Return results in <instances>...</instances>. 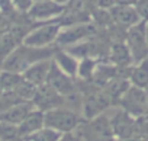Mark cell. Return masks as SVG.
Wrapping results in <instances>:
<instances>
[{"instance_id":"836d02e7","label":"cell","mask_w":148,"mask_h":141,"mask_svg":"<svg viewBox=\"0 0 148 141\" xmlns=\"http://www.w3.org/2000/svg\"><path fill=\"white\" fill-rule=\"evenodd\" d=\"M5 93V89H3V86H2V83H0V96H2Z\"/></svg>"},{"instance_id":"ffe728a7","label":"cell","mask_w":148,"mask_h":141,"mask_svg":"<svg viewBox=\"0 0 148 141\" xmlns=\"http://www.w3.org/2000/svg\"><path fill=\"white\" fill-rule=\"evenodd\" d=\"M23 74L21 73H13V72H0V83H2L5 92H13L22 82H23Z\"/></svg>"},{"instance_id":"f546056e","label":"cell","mask_w":148,"mask_h":141,"mask_svg":"<svg viewBox=\"0 0 148 141\" xmlns=\"http://www.w3.org/2000/svg\"><path fill=\"white\" fill-rule=\"evenodd\" d=\"M10 28V18L0 13V31H8Z\"/></svg>"},{"instance_id":"8fae6325","label":"cell","mask_w":148,"mask_h":141,"mask_svg":"<svg viewBox=\"0 0 148 141\" xmlns=\"http://www.w3.org/2000/svg\"><path fill=\"white\" fill-rule=\"evenodd\" d=\"M119 103L125 108L126 112L129 113H141L147 108L148 103V96L144 89H138L135 86H131L126 93L122 96Z\"/></svg>"},{"instance_id":"7c38bea8","label":"cell","mask_w":148,"mask_h":141,"mask_svg":"<svg viewBox=\"0 0 148 141\" xmlns=\"http://www.w3.org/2000/svg\"><path fill=\"white\" fill-rule=\"evenodd\" d=\"M51 64H52V58L35 63L34 65H31L23 73V79L26 82L35 85L36 87H39L42 85H47L48 74H49V70H51Z\"/></svg>"},{"instance_id":"cb8c5ba5","label":"cell","mask_w":148,"mask_h":141,"mask_svg":"<svg viewBox=\"0 0 148 141\" xmlns=\"http://www.w3.org/2000/svg\"><path fill=\"white\" fill-rule=\"evenodd\" d=\"M36 90H38V87H36L35 85H32V83L23 80L13 92H15L23 102H31V103H32V100H34V98H35V95H36Z\"/></svg>"},{"instance_id":"8992f818","label":"cell","mask_w":148,"mask_h":141,"mask_svg":"<svg viewBox=\"0 0 148 141\" xmlns=\"http://www.w3.org/2000/svg\"><path fill=\"white\" fill-rule=\"evenodd\" d=\"M97 32H99V29L92 22L74 25V26H68V28H61L55 44L58 47H71V45H76L79 42L93 38Z\"/></svg>"},{"instance_id":"d6a6232c","label":"cell","mask_w":148,"mask_h":141,"mask_svg":"<svg viewBox=\"0 0 148 141\" xmlns=\"http://www.w3.org/2000/svg\"><path fill=\"white\" fill-rule=\"evenodd\" d=\"M145 35H147V42H148V22L145 25Z\"/></svg>"},{"instance_id":"d590c367","label":"cell","mask_w":148,"mask_h":141,"mask_svg":"<svg viewBox=\"0 0 148 141\" xmlns=\"http://www.w3.org/2000/svg\"><path fill=\"white\" fill-rule=\"evenodd\" d=\"M34 3H36V2H44V0H32Z\"/></svg>"},{"instance_id":"d6986e66","label":"cell","mask_w":148,"mask_h":141,"mask_svg":"<svg viewBox=\"0 0 148 141\" xmlns=\"http://www.w3.org/2000/svg\"><path fill=\"white\" fill-rule=\"evenodd\" d=\"M99 63L100 61L99 60H95V58H83L79 63V68H77L79 79H82L83 82H90Z\"/></svg>"},{"instance_id":"ac0fdd59","label":"cell","mask_w":148,"mask_h":141,"mask_svg":"<svg viewBox=\"0 0 148 141\" xmlns=\"http://www.w3.org/2000/svg\"><path fill=\"white\" fill-rule=\"evenodd\" d=\"M131 118L126 112H121L118 113L113 121H110V125H112V131L115 135H119V137H125L128 132H129V128H131Z\"/></svg>"},{"instance_id":"7a4b0ae2","label":"cell","mask_w":148,"mask_h":141,"mask_svg":"<svg viewBox=\"0 0 148 141\" xmlns=\"http://www.w3.org/2000/svg\"><path fill=\"white\" fill-rule=\"evenodd\" d=\"M44 121H45L47 128L55 129L61 134L73 132L83 122V119L79 113H76L71 109H65V106L45 112L44 113Z\"/></svg>"},{"instance_id":"ba28073f","label":"cell","mask_w":148,"mask_h":141,"mask_svg":"<svg viewBox=\"0 0 148 141\" xmlns=\"http://www.w3.org/2000/svg\"><path fill=\"white\" fill-rule=\"evenodd\" d=\"M65 12V6H61L52 0L36 2L28 12V16L32 22H52L57 21Z\"/></svg>"},{"instance_id":"3957f363","label":"cell","mask_w":148,"mask_h":141,"mask_svg":"<svg viewBox=\"0 0 148 141\" xmlns=\"http://www.w3.org/2000/svg\"><path fill=\"white\" fill-rule=\"evenodd\" d=\"M80 128L82 131L79 135L84 141H113L110 121L103 115H99L89 121H83L80 124Z\"/></svg>"},{"instance_id":"30bf717a","label":"cell","mask_w":148,"mask_h":141,"mask_svg":"<svg viewBox=\"0 0 148 141\" xmlns=\"http://www.w3.org/2000/svg\"><path fill=\"white\" fill-rule=\"evenodd\" d=\"M109 13L113 21V25H118L125 29H129L141 22V18L132 5H115L109 9Z\"/></svg>"},{"instance_id":"2e32d148","label":"cell","mask_w":148,"mask_h":141,"mask_svg":"<svg viewBox=\"0 0 148 141\" xmlns=\"http://www.w3.org/2000/svg\"><path fill=\"white\" fill-rule=\"evenodd\" d=\"M54 63L58 65V68L61 72H64L67 76L70 77H76L77 76V68H79V61L74 58L73 55H70L65 50H58L55 51L54 57H52Z\"/></svg>"},{"instance_id":"9a60e30c","label":"cell","mask_w":148,"mask_h":141,"mask_svg":"<svg viewBox=\"0 0 148 141\" xmlns=\"http://www.w3.org/2000/svg\"><path fill=\"white\" fill-rule=\"evenodd\" d=\"M34 105L31 102H22L13 108H10L9 111H6L5 113L0 115V122L5 124H10V125H19L32 111H34Z\"/></svg>"},{"instance_id":"52a82bcc","label":"cell","mask_w":148,"mask_h":141,"mask_svg":"<svg viewBox=\"0 0 148 141\" xmlns=\"http://www.w3.org/2000/svg\"><path fill=\"white\" fill-rule=\"evenodd\" d=\"M47 85L51 89H54L60 96H62L64 100L71 98L73 95L79 93L76 80L70 76H67L64 72H61L58 68V65L54 63V60H52V64H51V70H49V74H48Z\"/></svg>"},{"instance_id":"9c48e42d","label":"cell","mask_w":148,"mask_h":141,"mask_svg":"<svg viewBox=\"0 0 148 141\" xmlns=\"http://www.w3.org/2000/svg\"><path fill=\"white\" fill-rule=\"evenodd\" d=\"M32 105L35 109L41 111V112H48L57 108H64L65 106V100L62 96H60L54 89H51L48 85H42L38 87L36 95L32 100Z\"/></svg>"},{"instance_id":"5bb4252c","label":"cell","mask_w":148,"mask_h":141,"mask_svg":"<svg viewBox=\"0 0 148 141\" xmlns=\"http://www.w3.org/2000/svg\"><path fill=\"white\" fill-rule=\"evenodd\" d=\"M45 127V121H44V112L38 111V109H34L19 125V132L21 135L23 137V140H26L29 135L35 134L36 131L42 129Z\"/></svg>"},{"instance_id":"7402d4cb","label":"cell","mask_w":148,"mask_h":141,"mask_svg":"<svg viewBox=\"0 0 148 141\" xmlns=\"http://www.w3.org/2000/svg\"><path fill=\"white\" fill-rule=\"evenodd\" d=\"M0 141H25L16 125L0 122Z\"/></svg>"},{"instance_id":"f1b7e54d","label":"cell","mask_w":148,"mask_h":141,"mask_svg":"<svg viewBox=\"0 0 148 141\" xmlns=\"http://www.w3.org/2000/svg\"><path fill=\"white\" fill-rule=\"evenodd\" d=\"M96 9H105L109 10L112 6H115V0H95Z\"/></svg>"},{"instance_id":"1f68e13d","label":"cell","mask_w":148,"mask_h":141,"mask_svg":"<svg viewBox=\"0 0 148 141\" xmlns=\"http://www.w3.org/2000/svg\"><path fill=\"white\" fill-rule=\"evenodd\" d=\"M52 2H55V3H58V5H61V6H67L70 0H52Z\"/></svg>"},{"instance_id":"603a6c76","label":"cell","mask_w":148,"mask_h":141,"mask_svg":"<svg viewBox=\"0 0 148 141\" xmlns=\"http://www.w3.org/2000/svg\"><path fill=\"white\" fill-rule=\"evenodd\" d=\"M61 137H62L61 132L44 127L42 129H39V131H36L35 134L29 135L25 141H60Z\"/></svg>"},{"instance_id":"4316f807","label":"cell","mask_w":148,"mask_h":141,"mask_svg":"<svg viewBox=\"0 0 148 141\" xmlns=\"http://www.w3.org/2000/svg\"><path fill=\"white\" fill-rule=\"evenodd\" d=\"M12 5H13V9L19 13H28L29 9L32 8L34 2L32 0H12Z\"/></svg>"},{"instance_id":"6da1fadb","label":"cell","mask_w":148,"mask_h":141,"mask_svg":"<svg viewBox=\"0 0 148 141\" xmlns=\"http://www.w3.org/2000/svg\"><path fill=\"white\" fill-rule=\"evenodd\" d=\"M55 51H57V48H54V47L34 48V47H28V45L22 44L5 60L0 72L3 70V72H13V73L23 74L35 63L52 58Z\"/></svg>"},{"instance_id":"277c9868","label":"cell","mask_w":148,"mask_h":141,"mask_svg":"<svg viewBox=\"0 0 148 141\" xmlns=\"http://www.w3.org/2000/svg\"><path fill=\"white\" fill-rule=\"evenodd\" d=\"M61 31V26L57 21L45 22L35 26L23 39V45L34 48H47L57 41V36Z\"/></svg>"},{"instance_id":"4fadbf2b","label":"cell","mask_w":148,"mask_h":141,"mask_svg":"<svg viewBox=\"0 0 148 141\" xmlns=\"http://www.w3.org/2000/svg\"><path fill=\"white\" fill-rule=\"evenodd\" d=\"M105 63H109V64H112L115 67H119V68H128L134 63V60H132V55H131L129 48L126 47V44L125 42H118V44L110 45Z\"/></svg>"},{"instance_id":"4dcf8cb0","label":"cell","mask_w":148,"mask_h":141,"mask_svg":"<svg viewBox=\"0 0 148 141\" xmlns=\"http://www.w3.org/2000/svg\"><path fill=\"white\" fill-rule=\"evenodd\" d=\"M60 141H84V140L79 134L70 132V134H62V137L60 138Z\"/></svg>"},{"instance_id":"5b68a950","label":"cell","mask_w":148,"mask_h":141,"mask_svg":"<svg viewBox=\"0 0 148 141\" xmlns=\"http://www.w3.org/2000/svg\"><path fill=\"white\" fill-rule=\"evenodd\" d=\"M145 25L147 22L141 21L135 26L129 28L126 32L125 44L129 48L134 63L136 64L148 57V42H147V35H145Z\"/></svg>"},{"instance_id":"484cf974","label":"cell","mask_w":148,"mask_h":141,"mask_svg":"<svg viewBox=\"0 0 148 141\" xmlns=\"http://www.w3.org/2000/svg\"><path fill=\"white\" fill-rule=\"evenodd\" d=\"M134 8H135L136 13L139 15L141 21L148 22V0H135Z\"/></svg>"},{"instance_id":"d4e9b609","label":"cell","mask_w":148,"mask_h":141,"mask_svg":"<svg viewBox=\"0 0 148 141\" xmlns=\"http://www.w3.org/2000/svg\"><path fill=\"white\" fill-rule=\"evenodd\" d=\"M23 100L15 93V92H5L0 96V115L5 113L6 111H9L10 108L22 103Z\"/></svg>"},{"instance_id":"e575fe53","label":"cell","mask_w":148,"mask_h":141,"mask_svg":"<svg viewBox=\"0 0 148 141\" xmlns=\"http://www.w3.org/2000/svg\"><path fill=\"white\" fill-rule=\"evenodd\" d=\"M5 32H6V31H0V41H2V36H3Z\"/></svg>"},{"instance_id":"e0dca14e","label":"cell","mask_w":148,"mask_h":141,"mask_svg":"<svg viewBox=\"0 0 148 141\" xmlns=\"http://www.w3.org/2000/svg\"><path fill=\"white\" fill-rule=\"evenodd\" d=\"M129 83H132V86H135L138 89H144V90H145V87H148V57L145 60H142L141 63H138L134 68H131Z\"/></svg>"},{"instance_id":"44dd1931","label":"cell","mask_w":148,"mask_h":141,"mask_svg":"<svg viewBox=\"0 0 148 141\" xmlns=\"http://www.w3.org/2000/svg\"><path fill=\"white\" fill-rule=\"evenodd\" d=\"M96 9L95 0H70L65 6L68 12H77V13H90Z\"/></svg>"},{"instance_id":"83f0119b","label":"cell","mask_w":148,"mask_h":141,"mask_svg":"<svg viewBox=\"0 0 148 141\" xmlns=\"http://www.w3.org/2000/svg\"><path fill=\"white\" fill-rule=\"evenodd\" d=\"M16 10L13 9V5H12V0H0V13H3L6 16H12Z\"/></svg>"}]
</instances>
